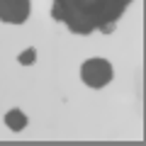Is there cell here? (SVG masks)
<instances>
[{
	"label": "cell",
	"mask_w": 146,
	"mask_h": 146,
	"mask_svg": "<svg viewBox=\"0 0 146 146\" xmlns=\"http://www.w3.org/2000/svg\"><path fill=\"white\" fill-rule=\"evenodd\" d=\"M5 124H7V129H12V131H22L27 127L25 112H22V110H10L5 115Z\"/></svg>",
	"instance_id": "cell-4"
},
{
	"label": "cell",
	"mask_w": 146,
	"mask_h": 146,
	"mask_svg": "<svg viewBox=\"0 0 146 146\" xmlns=\"http://www.w3.org/2000/svg\"><path fill=\"white\" fill-rule=\"evenodd\" d=\"M80 78L90 88H105L112 80V66L105 58H90L80 66Z\"/></svg>",
	"instance_id": "cell-2"
},
{
	"label": "cell",
	"mask_w": 146,
	"mask_h": 146,
	"mask_svg": "<svg viewBox=\"0 0 146 146\" xmlns=\"http://www.w3.org/2000/svg\"><path fill=\"white\" fill-rule=\"evenodd\" d=\"M34 58H36V51H34V49H27V51H22L20 56H17V61H20L22 66H32Z\"/></svg>",
	"instance_id": "cell-5"
},
{
	"label": "cell",
	"mask_w": 146,
	"mask_h": 146,
	"mask_svg": "<svg viewBox=\"0 0 146 146\" xmlns=\"http://www.w3.org/2000/svg\"><path fill=\"white\" fill-rule=\"evenodd\" d=\"M131 0H54L51 17L63 22L73 34L112 32Z\"/></svg>",
	"instance_id": "cell-1"
},
{
	"label": "cell",
	"mask_w": 146,
	"mask_h": 146,
	"mask_svg": "<svg viewBox=\"0 0 146 146\" xmlns=\"http://www.w3.org/2000/svg\"><path fill=\"white\" fill-rule=\"evenodd\" d=\"M29 17V0H0V20L7 25H22Z\"/></svg>",
	"instance_id": "cell-3"
}]
</instances>
